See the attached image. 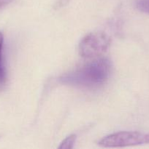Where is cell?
<instances>
[{
	"label": "cell",
	"instance_id": "cell-3",
	"mask_svg": "<svg viewBox=\"0 0 149 149\" xmlns=\"http://www.w3.org/2000/svg\"><path fill=\"white\" fill-rule=\"evenodd\" d=\"M110 44V39L103 32H93L83 38L79 45V53L83 58L99 56L106 52Z\"/></svg>",
	"mask_w": 149,
	"mask_h": 149
},
{
	"label": "cell",
	"instance_id": "cell-6",
	"mask_svg": "<svg viewBox=\"0 0 149 149\" xmlns=\"http://www.w3.org/2000/svg\"><path fill=\"white\" fill-rule=\"evenodd\" d=\"M7 77L4 65H0V90H2L6 84Z\"/></svg>",
	"mask_w": 149,
	"mask_h": 149
},
{
	"label": "cell",
	"instance_id": "cell-1",
	"mask_svg": "<svg viewBox=\"0 0 149 149\" xmlns=\"http://www.w3.org/2000/svg\"><path fill=\"white\" fill-rule=\"evenodd\" d=\"M110 71V61L107 58H101L64 74L59 81L67 85L93 88L103 84L109 78Z\"/></svg>",
	"mask_w": 149,
	"mask_h": 149
},
{
	"label": "cell",
	"instance_id": "cell-7",
	"mask_svg": "<svg viewBox=\"0 0 149 149\" xmlns=\"http://www.w3.org/2000/svg\"><path fill=\"white\" fill-rule=\"evenodd\" d=\"M3 43H4V36L1 32H0V65H3L2 63V49Z\"/></svg>",
	"mask_w": 149,
	"mask_h": 149
},
{
	"label": "cell",
	"instance_id": "cell-2",
	"mask_svg": "<svg viewBox=\"0 0 149 149\" xmlns=\"http://www.w3.org/2000/svg\"><path fill=\"white\" fill-rule=\"evenodd\" d=\"M148 143L149 133L123 131L105 137L99 141L98 145L103 148H121Z\"/></svg>",
	"mask_w": 149,
	"mask_h": 149
},
{
	"label": "cell",
	"instance_id": "cell-5",
	"mask_svg": "<svg viewBox=\"0 0 149 149\" xmlns=\"http://www.w3.org/2000/svg\"><path fill=\"white\" fill-rule=\"evenodd\" d=\"M137 7L141 12L149 14V0H138Z\"/></svg>",
	"mask_w": 149,
	"mask_h": 149
},
{
	"label": "cell",
	"instance_id": "cell-8",
	"mask_svg": "<svg viewBox=\"0 0 149 149\" xmlns=\"http://www.w3.org/2000/svg\"><path fill=\"white\" fill-rule=\"evenodd\" d=\"M13 1V0H0V9L6 7Z\"/></svg>",
	"mask_w": 149,
	"mask_h": 149
},
{
	"label": "cell",
	"instance_id": "cell-4",
	"mask_svg": "<svg viewBox=\"0 0 149 149\" xmlns=\"http://www.w3.org/2000/svg\"><path fill=\"white\" fill-rule=\"evenodd\" d=\"M76 135H71L64 140L58 146L59 149H71L74 148V145L75 143Z\"/></svg>",
	"mask_w": 149,
	"mask_h": 149
}]
</instances>
